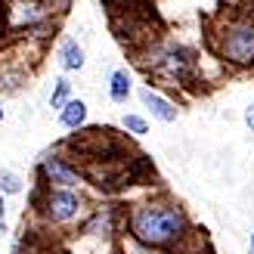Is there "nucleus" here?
I'll use <instances>...</instances> for the list:
<instances>
[{
    "instance_id": "nucleus-1",
    "label": "nucleus",
    "mask_w": 254,
    "mask_h": 254,
    "mask_svg": "<svg viewBox=\"0 0 254 254\" xmlns=\"http://www.w3.org/2000/svg\"><path fill=\"white\" fill-rule=\"evenodd\" d=\"M121 233L143 245L174 254H195L201 248V239L189 211L171 195H146L127 205Z\"/></svg>"
},
{
    "instance_id": "nucleus-2",
    "label": "nucleus",
    "mask_w": 254,
    "mask_h": 254,
    "mask_svg": "<svg viewBox=\"0 0 254 254\" xmlns=\"http://www.w3.org/2000/svg\"><path fill=\"white\" fill-rule=\"evenodd\" d=\"M208 44L220 65L233 71H251L254 68V16L248 9L220 12L208 28Z\"/></svg>"
},
{
    "instance_id": "nucleus-3",
    "label": "nucleus",
    "mask_w": 254,
    "mask_h": 254,
    "mask_svg": "<svg viewBox=\"0 0 254 254\" xmlns=\"http://www.w3.org/2000/svg\"><path fill=\"white\" fill-rule=\"evenodd\" d=\"M139 65L168 87H192L198 81V50L180 41L155 44L139 56Z\"/></svg>"
},
{
    "instance_id": "nucleus-4",
    "label": "nucleus",
    "mask_w": 254,
    "mask_h": 254,
    "mask_svg": "<svg viewBox=\"0 0 254 254\" xmlns=\"http://www.w3.org/2000/svg\"><path fill=\"white\" fill-rule=\"evenodd\" d=\"M93 201L84 189H53L37 186L34 195V214L50 230H78L81 220L90 214Z\"/></svg>"
},
{
    "instance_id": "nucleus-5",
    "label": "nucleus",
    "mask_w": 254,
    "mask_h": 254,
    "mask_svg": "<svg viewBox=\"0 0 254 254\" xmlns=\"http://www.w3.org/2000/svg\"><path fill=\"white\" fill-rule=\"evenodd\" d=\"M6 16V37H25V41H41L50 37L62 16V3L53 0H3Z\"/></svg>"
},
{
    "instance_id": "nucleus-6",
    "label": "nucleus",
    "mask_w": 254,
    "mask_h": 254,
    "mask_svg": "<svg viewBox=\"0 0 254 254\" xmlns=\"http://www.w3.org/2000/svg\"><path fill=\"white\" fill-rule=\"evenodd\" d=\"M121 223H124V211L115 205H93L90 214L81 220V226L74 230V242L78 245H93L99 248H109L118 254V239H121Z\"/></svg>"
},
{
    "instance_id": "nucleus-7",
    "label": "nucleus",
    "mask_w": 254,
    "mask_h": 254,
    "mask_svg": "<svg viewBox=\"0 0 254 254\" xmlns=\"http://www.w3.org/2000/svg\"><path fill=\"white\" fill-rule=\"evenodd\" d=\"M37 180H41V186H53V189H84L87 186L84 171L62 152H44L41 161H37Z\"/></svg>"
},
{
    "instance_id": "nucleus-8",
    "label": "nucleus",
    "mask_w": 254,
    "mask_h": 254,
    "mask_svg": "<svg viewBox=\"0 0 254 254\" xmlns=\"http://www.w3.org/2000/svg\"><path fill=\"white\" fill-rule=\"evenodd\" d=\"M136 99L143 103V109L152 115V121L174 124L177 118H180V109H177V103H174L171 96H164L158 87H152V84H139V87H136Z\"/></svg>"
},
{
    "instance_id": "nucleus-9",
    "label": "nucleus",
    "mask_w": 254,
    "mask_h": 254,
    "mask_svg": "<svg viewBox=\"0 0 254 254\" xmlns=\"http://www.w3.org/2000/svg\"><path fill=\"white\" fill-rule=\"evenodd\" d=\"M56 65L62 68V74H78V71H84V65H87V50H84V44L78 41V37H71V34H62L59 37V44H56Z\"/></svg>"
},
{
    "instance_id": "nucleus-10",
    "label": "nucleus",
    "mask_w": 254,
    "mask_h": 254,
    "mask_svg": "<svg viewBox=\"0 0 254 254\" xmlns=\"http://www.w3.org/2000/svg\"><path fill=\"white\" fill-rule=\"evenodd\" d=\"M106 96H109V103H115V106L130 103V96H133V71L124 68V65L109 68V74H106Z\"/></svg>"
},
{
    "instance_id": "nucleus-11",
    "label": "nucleus",
    "mask_w": 254,
    "mask_h": 254,
    "mask_svg": "<svg viewBox=\"0 0 254 254\" xmlns=\"http://www.w3.org/2000/svg\"><path fill=\"white\" fill-rule=\"evenodd\" d=\"M28 87V68L16 59H0V96L22 93Z\"/></svg>"
},
{
    "instance_id": "nucleus-12",
    "label": "nucleus",
    "mask_w": 254,
    "mask_h": 254,
    "mask_svg": "<svg viewBox=\"0 0 254 254\" xmlns=\"http://www.w3.org/2000/svg\"><path fill=\"white\" fill-rule=\"evenodd\" d=\"M87 118H90V106H87L81 96H71L68 103L56 112L59 127H62V130H71V133H78L81 127L87 124Z\"/></svg>"
},
{
    "instance_id": "nucleus-13",
    "label": "nucleus",
    "mask_w": 254,
    "mask_h": 254,
    "mask_svg": "<svg viewBox=\"0 0 254 254\" xmlns=\"http://www.w3.org/2000/svg\"><path fill=\"white\" fill-rule=\"evenodd\" d=\"M71 96H74V84L68 81V74H56V78H53V87H50V109L59 112Z\"/></svg>"
},
{
    "instance_id": "nucleus-14",
    "label": "nucleus",
    "mask_w": 254,
    "mask_h": 254,
    "mask_svg": "<svg viewBox=\"0 0 254 254\" xmlns=\"http://www.w3.org/2000/svg\"><path fill=\"white\" fill-rule=\"evenodd\" d=\"M22 192H25V177L19 171H12V168H0V195L16 198Z\"/></svg>"
},
{
    "instance_id": "nucleus-15",
    "label": "nucleus",
    "mask_w": 254,
    "mask_h": 254,
    "mask_svg": "<svg viewBox=\"0 0 254 254\" xmlns=\"http://www.w3.org/2000/svg\"><path fill=\"white\" fill-rule=\"evenodd\" d=\"M121 130L130 133V136H146L149 133V118L136 115V112H127V115H121Z\"/></svg>"
},
{
    "instance_id": "nucleus-16",
    "label": "nucleus",
    "mask_w": 254,
    "mask_h": 254,
    "mask_svg": "<svg viewBox=\"0 0 254 254\" xmlns=\"http://www.w3.org/2000/svg\"><path fill=\"white\" fill-rule=\"evenodd\" d=\"M118 254H174V251H161V248L143 245V242H136V239H130V236L121 233V239H118Z\"/></svg>"
},
{
    "instance_id": "nucleus-17",
    "label": "nucleus",
    "mask_w": 254,
    "mask_h": 254,
    "mask_svg": "<svg viewBox=\"0 0 254 254\" xmlns=\"http://www.w3.org/2000/svg\"><path fill=\"white\" fill-rule=\"evenodd\" d=\"M242 121H245V127L254 133V99L248 103V109H245V115H242Z\"/></svg>"
},
{
    "instance_id": "nucleus-18",
    "label": "nucleus",
    "mask_w": 254,
    "mask_h": 254,
    "mask_svg": "<svg viewBox=\"0 0 254 254\" xmlns=\"http://www.w3.org/2000/svg\"><path fill=\"white\" fill-rule=\"evenodd\" d=\"M6 41V16H3V0H0V44Z\"/></svg>"
},
{
    "instance_id": "nucleus-19",
    "label": "nucleus",
    "mask_w": 254,
    "mask_h": 254,
    "mask_svg": "<svg viewBox=\"0 0 254 254\" xmlns=\"http://www.w3.org/2000/svg\"><path fill=\"white\" fill-rule=\"evenodd\" d=\"M6 195H0V223H6Z\"/></svg>"
},
{
    "instance_id": "nucleus-20",
    "label": "nucleus",
    "mask_w": 254,
    "mask_h": 254,
    "mask_svg": "<svg viewBox=\"0 0 254 254\" xmlns=\"http://www.w3.org/2000/svg\"><path fill=\"white\" fill-rule=\"evenodd\" d=\"M245 9H248L251 16H254V0H248V3H245Z\"/></svg>"
},
{
    "instance_id": "nucleus-21",
    "label": "nucleus",
    "mask_w": 254,
    "mask_h": 254,
    "mask_svg": "<svg viewBox=\"0 0 254 254\" xmlns=\"http://www.w3.org/2000/svg\"><path fill=\"white\" fill-rule=\"evenodd\" d=\"M3 118H6V109H3V106H0V124H3Z\"/></svg>"
},
{
    "instance_id": "nucleus-22",
    "label": "nucleus",
    "mask_w": 254,
    "mask_h": 254,
    "mask_svg": "<svg viewBox=\"0 0 254 254\" xmlns=\"http://www.w3.org/2000/svg\"><path fill=\"white\" fill-rule=\"evenodd\" d=\"M248 248H251V254H254V230H251V242H248Z\"/></svg>"
},
{
    "instance_id": "nucleus-23",
    "label": "nucleus",
    "mask_w": 254,
    "mask_h": 254,
    "mask_svg": "<svg viewBox=\"0 0 254 254\" xmlns=\"http://www.w3.org/2000/svg\"><path fill=\"white\" fill-rule=\"evenodd\" d=\"M53 3H62V6H65V3H68V0H53Z\"/></svg>"
}]
</instances>
